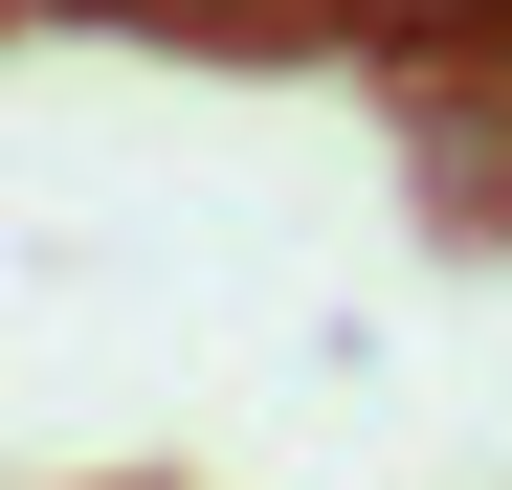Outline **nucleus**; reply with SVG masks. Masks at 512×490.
Instances as JSON below:
<instances>
[{
    "label": "nucleus",
    "mask_w": 512,
    "mask_h": 490,
    "mask_svg": "<svg viewBox=\"0 0 512 490\" xmlns=\"http://www.w3.org/2000/svg\"><path fill=\"white\" fill-rule=\"evenodd\" d=\"M67 23H134V45H201V67H312V45H357V0H67Z\"/></svg>",
    "instance_id": "f257e3e1"
},
{
    "label": "nucleus",
    "mask_w": 512,
    "mask_h": 490,
    "mask_svg": "<svg viewBox=\"0 0 512 490\" xmlns=\"http://www.w3.org/2000/svg\"><path fill=\"white\" fill-rule=\"evenodd\" d=\"M401 90H423V67H401ZM468 90H490V112H512V23H490V45H468Z\"/></svg>",
    "instance_id": "f03ea898"
},
{
    "label": "nucleus",
    "mask_w": 512,
    "mask_h": 490,
    "mask_svg": "<svg viewBox=\"0 0 512 490\" xmlns=\"http://www.w3.org/2000/svg\"><path fill=\"white\" fill-rule=\"evenodd\" d=\"M0 23H67V0H0Z\"/></svg>",
    "instance_id": "7ed1b4c3"
}]
</instances>
